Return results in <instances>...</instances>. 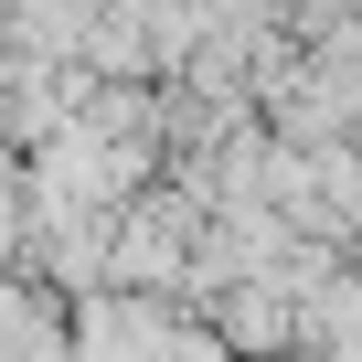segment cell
I'll use <instances>...</instances> for the list:
<instances>
[{"label": "cell", "mask_w": 362, "mask_h": 362, "mask_svg": "<svg viewBox=\"0 0 362 362\" xmlns=\"http://www.w3.org/2000/svg\"><path fill=\"white\" fill-rule=\"evenodd\" d=\"M160 351H170V330L149 309H96L86 320V362H160Z\"/></svg>", "instance_id": "cell-1"}]
</instances>
